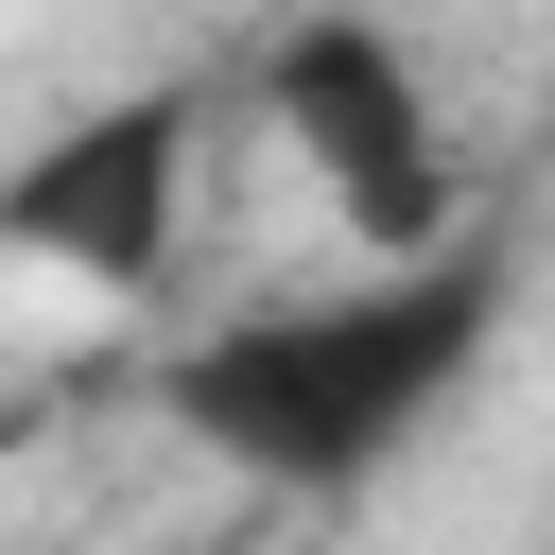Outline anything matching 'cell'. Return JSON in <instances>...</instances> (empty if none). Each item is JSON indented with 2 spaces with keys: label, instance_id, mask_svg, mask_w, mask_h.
<instances>
[{
  "label": "cell",
  "instance_id": "obj_4",
  "mask_svg": "<svg viewBox=\"0 0 555 555\" xmlns=\"http://www.w3.org/2000/svg\"><path fill=\"white\" fill-rule=\"evenodd\" d=\"M0 451H17V416H0Z\"/></svg>",
  "mask_w": 555,
  "mask_h": 555
},
{
  "label": "cell",
  "instance_id": "obj_2",
  "mask_svg": "<svg viewBox=\"0 0 555 555\" xmlns=\"http://www.w3.org/2000/svg\"><path fill=\"white\" fill-rule=\"evenodd\" d=\"M243 87L312 156V191H330V225L364 260H434L451 225H486L468 208V156H451V104H434V69H416L399 17H278L243 52Z\"/></svg>",
  "mask_w": 555,
  "mask_h": 555
},
{
  "label": "cell",
  "instance_id": "obj_3",
  "mask_svg": "<svg viewBox=\"0 0 555 555\" xmlns=\"http://www.w3.org/2000/svg\"><path fill=\"white\" fill-rule=\"evenodd\" d=\"M191 87H139V104H87L69 139H35L0 173V243L87 278V295H156L173 278V225H191Z\"/></svg>",
  "mask_w": 555,
  "mask_h": 555
},
{
  "label": "cell",
  "instance_id": "obj_1",
  "mask_svg": "<svg viewBox=\"0 0 555 555\" xmlns=\"http://www.w3.org/2000/svg\"><path fill=\"white\" fill-rule=\"evenodd\" d=\"M520 330V225H451L434 260H364L312 295H243L156 364V416L278 486V503H364Z\"/></svg>",
  "mask_w": 555,
  "mask_h": 555
}]
</instances>
